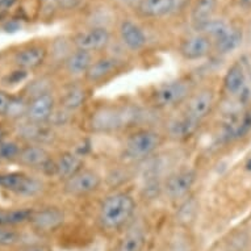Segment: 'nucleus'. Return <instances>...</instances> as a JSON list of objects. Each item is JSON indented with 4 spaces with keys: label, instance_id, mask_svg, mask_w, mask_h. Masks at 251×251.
<instances>
[{
    "label": "nucleus",
    "instance_id": "obj_1",
    "mask_svg": "<svg viewBox=\"0 0 251 251\" xmlns=\"http://www.w3.org/2000/svg\"><path fill=\"white\" fill-rule=\"evenodd\" d=\"M136 210V201L128 194L116 192L105 198L99 208L98 221L101 229L116 231L130 221Z\"/></svg>",
    "mask_w": 251,
    "mask_h": 251
},
{
    "label": "nucleus",
    "instance_id": "obj_2",
    "mask_svg": "<svg viewBox=\"0 0 251 251\" xmlns=\"http://www.w3.org/2000/svg\"><path fill=\"white\" fill-rule=\"evenodd\" d=\"M137 116H140L132 108L125 107H107L99 108L92 113L91 117V128L94 132L109 133L124 128L126 124L134 121Z\"/></svg>",
    "mask_w": 251,
    "mask_h": 251
},
{
    "label": "nucleus",
    "instance_id": "obj_3",
    "mask_svg": "<svg viewBox=\"0 0 251 251\" xmlns=\"http://www.w3.org/2000/svg\"><path fill=\"white\" fill-rule=\"evenodd\" d=\"M163 138L152 129H138L126 138L124 145V152L129 159L142 161L159 149Z\"/></svg>",
    "mask_w": 251,
    "mask_h": 251
},
{
    "label": "nucleus",
    "instance_id": "obj_4",
    "mask_svg": "<svg viewBox=\"0 0 251 251\" xmlns=\"http://www.w3.org/2000/svg\"><path fill=\"white\" fill-rule=\"evenodd\" d=\"M191 92L190 83L185 80H173L156 88L152 95V101L158 108H174L183 103Z\"/></svg>",
    "mask_w": 251,
    "mask_h": 251
},
{
    "label": "nucleus",
    "instance_id": "obj_5",
    "mask_svg": "<svg viewBox=\"0 0 251 251\" xmlns=\"http://www.w3.org/2000/svg\"><path fill=\"white\" fill-rule=\"evenodd\" d=\"M196 181V173L192 169H181L170 174L163 183L166 196L171 200H180L192 190Z\"/></svg>",
    "mask_w": 251,
    "mask_h": 251
},
{
    "label": "nucleus",
    "instance_id": "obj_6",
    "mask_svg": "<svg viewBox=\"0 0 251 251\" xmlns=\"http://www.w3.org/2000/svg\"><path fill=\"white\" fill-rule=\"evenodd\" d=\"M101 177L92 170L82 169L65 181V192L71 196H86L99 190Z\"/></svg>",
    "mask_w": 251,
    "mask_h": 251
},
{
    "label": "nucleus",
    "instance_id": "obj_7",
    "mask_svg": "<svg viewBox=\"0 0 251 251\" xmlns=\"http://www.w3.org/2000/svg\"><path fill=\"white\" fill-rule=\"evenodd\" d=\"M0 187L23 196H34L42 191L41 181L20 173L1 174Z\"/></svg>",
    "mask_w": 251,
    "mask_h": 251
},
{
    "label": "nucleus",
    "instance_id": "obj_8",
    "mask_svg": "<svg viewBox=\"0 0 251 251\" xmlns=\"http://www.w3.org/2000/svg\"><path fill=\"white\" fill-rule=\"evenodd\" d=\"M111 34L104 26H95L86 32H79L74 36V45L76 49L86 51H99L109 44Z\"/></svg>",
    "mask_w": 251,
    "mask_h": 251
},
{
    "label": "nucleus",
    "instance_id": "obj_9",
    "mask_svg": "<svg viewBox=\"0 0 251 251\" xmlns=\"http://www.w3.org/2000/svg\"><path fill=\"white\" fill-rule=\"evenodd\" d=\"M214 105V91L212 88H202L196 92L187 104L185 113L192 119L201 123L209 115Z\"/></svg>",
    "mask_w": 251,
    "mask_h": 251
},
{
    "label": "nucleus",
    "instance_id": "obj_10",
    "mask_svg": "<svg viewBox=\"0 0 251 251\" xmlns=\"http://www.w3.org/2000/svg\"><path fill=\"white\" fill-rule=\"evenodd\" d=\"M54 98L50 92H44L34 98L28 105L26 116L30 123L44 124L51 119L54 113Z\"/></svg>",
    "mask_w": 251,
    "mask_h": 251
},
{
    "label": "nucleus",
    "instance_id": "obj_11",
    "mask_svg": "<svg viewBox=\"0 0 251 251\" xmlns=\"http://www.w3.org/2000/svg\"><path fill=\"white\" fill-rule=\"evenodd\" d=\"M212 40L202 33L185 38L180 45V54L188 61H198L206 57L212 50Z\"/></svg>",
    "mask_w": 251,
    "mask_h": 251
},
{
    "label": "nucleus",
    "instance_id": "obj_12",
    "mask_svg": "<svg viewBox=\"0 0 251 251\" xmlns=\"http://www.w3.org/2000/svg\"><path fill=\"white\" fill-rule=\"evenodd\" d=\"M29 223L38 230L53 231L65 223V213L57 208L33 210V213L29 218Z\"/></svg>",
    "mask_w": 251,
    "mask_h": 251
},
{
    "label": "nucleus",
    "instance_id": "obj_13",
    "mask_svg": "<svg viewBox=\"0 0 251 251\" xmlns=\"http://www.w3.org/2000/svg\"><path fill=\"white\" fill-rule=\"evenodd\" d=\"M120 61L112 57H104L92 62V65L84 75L87 82L100 83L107 80L109 76L119 70Z\"/></svg>",
    "mask_w": 251,
    "mask_h": 251
},
{
    "label": "nucleus",
    "instance_id": "obj_14",
    "mask_svg": "<svg viewBox=\"0 0 251 251\" xmlns=\"http://www.w3.org/2000/svg\"><path fill=\"white\" fill-rule=\"evenodd\" d=\"M120 37L123 44L132 51H140L146 45L144 30L130 20H125L120 25Z\"/></svg>",
    "mask_w": 251,
    "mask_h": 251
},
{
    "label": "nucleus",
    "instance_id": "obj_15",
    "mask_svg": "<svg viewBox=\"0 0 251 251\" xmlns=\"http://www.w3.org/2000/svg\"><path fill=\"white\" fill-rule=\"evenodd\" d=\"M83 159L82 156L75 154V152L66 151L61 154V156L58 158V161L55 162V175L59 179L66 181L67 179H70L73 175L79 173L83 169Z\"/></svg>",
    "mask_w": 251,
    "mask_h": 251
},
{
    "label": "nucleus",
    "instance_id": "obj_16",
    "mask_svg": "<svg viewBox=\"0 0 251 251\" xmlns=\"http://www.w3.org/2000/svg\"><path fill=\"white\" fill-rule=\"evenodd\" d=\"M198 120L192 119L187 113L173 120L169 125V134L174 140H187L191 136H194L195 132L199 129Z\"/></svg>",
    "mask_w": 251,
    "mask_h": 251
},
{
    "label": "nucleus",
    "instance_id": "obj_17",
    "mask_svg": "<svg viewBox=\"0 0 251 251\" xmlns=\"http://www.w3.org/2000/svg\"><path fill=\"white\" fill-rule=\"evenodd\" d=\"M46 58V50L41 46H32L28 49L20 50L15 55V63L21 70H30L41 66Z\"/></svg>",
    "mask_w": 251,
    "mask_h": 251
},
{
    "label": "nucleus",
    "instance_id": "obj_18",
    "mask_svg": "<svg viewBox=\"0 0 251 251\" xmlns=\"http://www.w3.org/2000/svg\"><path fill=\"white\" fill-rule=\"evenodd\" d=\"M177 8L175 0H141L138 11L146 17H162Z\"/></svg>",
    "mask_w": 251,
    "mask_h": 251
},
{
    "label": "nucleus",
    "instance_id": "obj_19",
    "mask_svg": "<svg viewBox=\"0 0 251 251\" xmlns=\"http://www.w3.org/2000/svg\"><path fill=\"white\" fill-rule=\"evenodd\" d=\"M92 53L86 50L76 49L75 51L69 54V57L65 61V66L69 74L78 76V75H86L88 69L92 65Z\"/></svg>",
    "mask_w": 251,
    "mask_h": 251
},
{
    "label": "nucleus",
    "instance_id": "obj_20",
    "mask_svg": "<svg viewBox=\"0 0 251 251\" xmlns=\"http://www.w3.org/2000/svg\"><path fill=\"white\" fill-rule=\"evenodd\" d=\"M246 84V75L245 70L239 63H234L229 67V70L224 78V88L230 95H238L242 92Z\"/></svg>",
    "mask_w": 251,
    "mask_h": 251
},
{
    "label": "nucleus",
    "instance_id": "obj_21",
    "mask_svg": "<svg viewBox=\"0 0 251 251\" xmlns=\"http://www.w3.org/2000/svg\"><path fill=\"white\" fill-rule=\"evenodd\" d=\"M242 30L234 26H229L226 32L214 41V48L220 54L233 53L242 44Z\"/></svg>",
    "mask_w": 251,
    "mask_h": 251
},
{
    "label": "nucleus",
    "instance_id": "obj_22",
    "mask_svg": "<svg viewBox=\"0 0 251 251\" xmlns=\"http://www.w3.org/2000/svg\"><path fill=\"white\" fill-rule=\"evenodd\" d=\"M216 5H217V0H198L196 1L191 13V21L196 30H199L202 25L212 19L216 11Z\"/></svg>",
    "mask_w": 251,
    "mask_h": 251
},
{
    "label": "nucleus",
    "instance_id": "obj_23",
    "mask_svg": "<svg viewBox=\"0 0 251 251\" xmlns=\"http://www.w3.org/2000/svg\"><path fill=\"white\" fill-rule=\"evenodd\" d=\"M19 161L25 166L41 167L42 169V166L45 165L46 162H49L50 158L48 151L41 146H28L20 151Z\"/></svg>",
    "mask_w": 251,
    "mask_h": 251
},
{
    "label": "nucleus",
    "instance_id": "obj_24",
    "mask_svg": "<svg viewBox=\"0 0 251 251\" xmlns=\"http://www.w3.org/2000/svg\"><path fill=\"white\" fill-rule=\"evenodd\" d=\"M146 245V235L140 227L129 230L119 242L115 251H144Z\"/></svg>",
    "mask_w": 251,
    "mask_h": 251
},
{
    "label": "nucleus",
    "instance_id": "obj_25",
    "mask_svg": "<svg viewBox=\"0 0 251 251\" xmlns=\"http://www.w3.org/2000/svg\"><path fill=\"white\" fill-rule=\"evenodd\" d=\"M86 101V92L82 87H73L62 98V107L66 111L74 112L82 107Z\"/></svg>",
    "mask_w": 251,
    "mask_h": 251
},
{
    "label": "nucleus",
    "instance_id": "obj_26",
    "mask_svg": "<svg viewBox=\"0 0 251 251\" xmlns=\"http://www.w3.org/2000/svg\"><path fill=\"white\" fill-rule=\"evenodd\" d=\"M32 209H16V210H0V226L7 225H19L25 221H29L32 216Z\"/></svg>",
    "mask_w": 251,
    "mask_h": 251
},
{
    "label": "nucleus",
    "instance_id": "obj_27",
    "mask_svg": "<svg viewBox=\"0 0 251 251\" xmlns=\"http://www.w3.org/2000/svg\"><path fill=\"white\" fill-rule=\"evenodd\" d=\"M230 25L225 23L224 20H218V19H210L208 23L202 25L201 28L199 29L202 34H205L210 40H213V42L223 36Z\"/></svg>",
    "mask_w": 251,
    "mask_h": 251
},
{
    "label": "nucleus",
    "instance_id": "obj_28",
    "mask_svg": "<svg viewBox=\"0 0 251 251\" xmlns=\"http://www.w3.org/2000/svg\"><path fill=\"white\" fill-rule=\"evenodd\" d=\"M20 148L15 142H1L0 144V159H13L20 155Z\"/></svg>",
    "mask_w": 251,
    "mask_h": 251
},
{
    "label": "nucleus",
    "instance_id": "obj_29",
    "mask_svg": "<svg viewBox=\"0 0 251 251\" xmlns=\"http://www.w3.org/2000/svg\"><path fill=\"white\" fill-rule=\"evenodd\" d=\"M26 112H28V105L24 103V100L19 99V98H12L11 104H9L8 112H7V116L20 117L23 115H26Z\"/></svg>",
    "mask_w": 251,
    "mask_h": 251
},
{
    "label": "nucleus",
    "instance_id": "obj_30",
    "mask_svg": "<svg viewBox=\"0 0 251 251\" xmlns=\"http://www.w3.org/2000/svg\"><path fill=\"white\" fill-rule=\"evenodd\" d=\"M196 213V202L194 199H191L188 201H185L183 205L180 206L179 210V220L180 221H192Z\"/></svg>",
    "mask_w": 251,
    "mask_h": 251
},
{
    "label": "nucleus",
    "instance_id": "obj_31",
    "mask_svg": "<svg viewBox=\"0 0 251 251\" xmlns=\"http://www.w3.org/2000/svg\"><path fill=\"white\" fill-rule=\"evenodd\" d=\"M19 234L15 230H9L0 226V246H13L19 242Z\"/></svg>",
    "mask_w": 251,
    "mask_h": 251
},
{
    "label": "nucleus",
    "instance_id": "obj_32",
    "mask_svg": "<svg viewBox=\"0 0 251 251\" xmlns=\"http://www.w3.org/2000/svg\"><path fill=\"white\" fill-rule=\"evenodd\" d=\"M26 76H28L26 71L17 70V71H13V73H11L8 76H5L4 82L7 83V84H16V83L23 82V80H24Z\"/></svg>",
    "mask_w": 251,
    "mask_h": 251
},
{
    "label": "nucleus",
    "instance_id": "obj_33",
    "mask_svg": "<svg viewBox=\"0 0 251 251\" xmlns=\"http://www.w3.org/2000/svg\"><path fill=\"white\" fill-rule=\"evenodd\" d=\"M11 100H12L11 96L7 95L3 91H0V115H7Z\"/></svg>",
    "mask_w": 251,
    "mask_h": 251
},
{
    "label": "nucleus",
    "instance_id": "obj_34",
    "mask_svg": "<svg viewBox=\"0 0 251 251\" xmlns=\"http://www.w3.org/2000/svg\"><path fill=\"white\" fill-rule=\"evenodd\" d=\"M17 251H53V249L48 245H42V243H36V245H28L19 249Z\"/></svg>",
    "mask_w": 251,
    "mask_h": 251
},
{
    "label": "nucleus",
    "instance_id": "obj_35",
    "mask_svg": "<svg viewBox=\"0 0 251 251\" xmlns=\"http://www.w3.org/2000/svg\"><path fill=\"white\" fill-rule=\"evenodd\" d=\"M83 0H58V3L62 8L65 9H75L80 7Z\"/></svg>",
    "mask_w": 251,
    "mask_h": 251
},
{
    "label": "nucleus",
    "instance_id": "obj_36",
    "mask_svg": "<svg viewBox=\"0 0 251 251\" xmlns=\"http://www.w3.org/2000/svg\"><path fill=\"white\" fill-rule=\"evenodd\" d=\"M16 3L17 0H0V11H5V9L12 8Z\"/></svg>",
    "mask_w": 251,
    "mask_h": 251
},
{
    "label": "nucleus",
    "instance_id": "obj_37",
    "mask_svg": "<svg viewBox=\"0 0 251 251\" xmlns=\"http://www.w3.org/2000/svg\"><path fill=\"white\" fill-rule=\"evenodd\" d=\"M19 28H20V25H19V23L17 21H9V23H7V24L4 25V29L7 30V32H16V30H19Z\"/></svg>",
    "mask_w": 251,
    "mask_h": 251
},
{
    "label": "nucleus",
    "instance_id": "obj_38",
    "mask_svg": "<svg viewBox=\"0 0 251 251\" xmlns=\"http://www.w3.org/2000/svg\"><path fill=\"white\" fill-rule=\"evenodd\" d=\"M238 1L239 7H242L245 9H250L251 8V0H237Z\"/></svg>",
    "mask_w": 251,
    "mask_h": 251
},
{
    "label": "nucleus",
    "instance_id": "obj_39",
    "mask_svg": "<svg viewBox=\"0 0 251 251\" xmlns=\"http://www.w3.org/2000/svg\"><path fill=\"white\" fill-rule=\"evenodd\" d=\"M121 1H124L125 4H133V3H134L136 0H121ZM140 1H141V0H140Z\"/></svg>",
    "mask_w": 251,
    "mask_h": 251
}]
</instances>
